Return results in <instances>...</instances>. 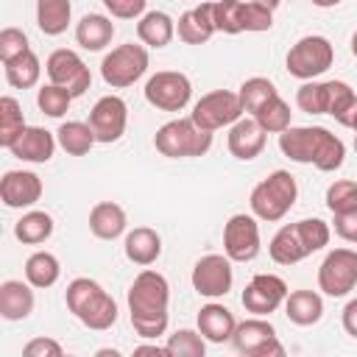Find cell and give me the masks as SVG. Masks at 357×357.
I'll return each mask as SVG.
<instances>
[{
    "label": "cell",
    "instance_id": "17",
    "mask_svg": "<svg viewBox=\"0 0 357 357\" xmlns=\"http://www.w3.org/2000/svg\"><path fill=\"white\" fill-rule=\"evenodd\" d=\"M287 293H290V290H287V284H284L282 276H273V273H257V276L245 284L240 301H243L245 312H251V315H262V318H265V315L276 312V310L284 304Z\"/></svg>",
    "mask_w": 357,
    "mask_h": 357
},
{
    "label": "cell",
    "instance_id": "14",
    "mask_svg": "<svg viewBox=\"0 0 357 357\" xmlns=\"http://www.w3.org/2000/svg\"><path fill=\"white\" fill-rule=\"evenodd\" d=\"M45 70H47L50 84H59V86L70 89L73 98H81L92 84V73L84 64V59L75 50H67V47L53 50L45 61Z\"/></svg>",
    "mask_w": 357,
    "mask_h": 357
},
{
    "label": "cell",
    "instance_id": "15",
    "mask_svg": "<svg viewBox=\"0 0 357 357\" xmlns=\"http://www.w3.org/2000/svg\"><path fill=\"white\" fill-rule=\"evenodd\" d=\"M223 254L231 262H251L259 254L257 215H231L223 226Z\"/></svg>",
    "mask_w": 357,
    "mask_h": 357
},
{
    "label": "cell",
    "instance_id": "22",
    "mask_svg": "<svg viewBox=\"0 0 357 357\" xmlns=\"http://www.w3.org/2000/svg\"><path fill=\"white\" fill-rule=\"evenodd\" d=\"M265 128L254 120V117H240L231 128H229V151L234 159L240 162H251L262 153L265 148Z\"/></svg>",
    "mask_w": 357,
    "mask_h": 357
},
{
    "label": "cell",
    "instance_id": "11",
    "mask_svg": "<svg viewBox=\"0 0 357 357\" xmlns=\"http://www.w3.org/2000/svg\"><path fill=\"white\" fill-rule=\"evenodd\" d=\"M231 343L245 357H282L284 354V346L279 343L273 324L265 321L262 315H254V318H245L243 324H237Z\"/></svg>",
    "mask_w": 357,
    "mask_h": 357
},
{
    "label": "cell",
    "instance_id": "32",
    "mask_svg": "<svg viewBox=\"0 0 357 357\" xmlns=\"http://www.w3.org/2000/svg\"><path fill=\"white\" fill-rule=\"evenodd\" d=\"M50 234H53V218L42 209H31L14 223V237L25 245H39Z\"/></svg>",
    "mask_w": 357,
    "mask_h": 357
},
{
    "label": "cell",
    "instance_id": "26",
    "mask_svg": "<svg viewBox=\"0 0 357 357\" xmlns=\"http://www.w3.org/2000/svg\"><path fill=\"white\" fill-rule=\"evenodd\" d=\"M123 248H126V257H128L134 265L148 268V265H153V262L159 259V254H162V237H159L153 229H148V226H137V229H131V231L126 234Z\"/></svg>",
    "mask_w": 357,
    "mask_h": 357
},
{
    "label": "cell",
    "instance_id": "33",
    "mask_svg": "<svg viewBox=\"0 0 357 357\" xmlns=\"http://www.w3.org/2000/svg\"><path fill=\"white\" fill-rule=\"evenodd\" d=\"M59 273H61V265H59L56 254H50V251H33L25 259V279L39 290L53 287L59 282Z\"/></svg>",
    "mask_w": 357,
    "mask_h": 357
},
{
    "label": "cell",
    "instance_id": "44",
    "mask_svg": "<svg viewBox=\"0 0 357 357\" xmlns=\"http://www.w3.org/2000/svg\"><path fill=\"white\" fill-rule=\"evenodd\" d=\"M332 229H335V234H337L340 240H346V243H357V209L335 212Z\"/></svg>",
    "mask_w": 357,
    "mask_h": 357
},
{
    "label": "cell",
    "instance_id": "25",
    "mask_svg": "<svg viewBox=\"0 0 357 357\" xmlns=\"http://www.w3.org/2000/svg\"><path fill=\"white\" fill-rule=\"evenodd\" d=\"M128 220H126V212L120 204L114 201H100L92 206L89 212V231L98 237V240H117L123 231H126Z\"/></svg>",
    "mask_w": 357,
    "mask_h": 357
},
{
    "label": "cell",
    "instance_id": "45",
    "mask_svg": "<svg viewBox=\"0 0 357 357\" xmlns=\"http://www.w3.org/2000/svg\"><path fill=\"white\" fill-rule=\"evenodd\" d=\"M25 357H61V346L53 337H33L22 349Z\"/></svg>",
    "mask_w": 357,
    "mask_h": 357
},
{
    "label": "cell",
    "instance_id": "36",
    "mask_svg": "<svg viewBox=\"0 0 357 357\" xmlns=\"http://www.w3.org/2000/svg\"><path fill=\"white\" fill-rule=\"evenodd\" d=\"M251 117H254L268 134H282L284 128H290V106H287V100H282L279 95H273L268 103H262Z\"/></svg>",
    "mask_w": 357,
    "mask_h": 357
},
{
    "label": "cell",
    "instance_id": "28",
    "mask_svg": "<svg viewBox=\"0 0 357 357\" xmlns=\"http://www.w3.org/2000/svg\"><path fill=\"white\" fill-rule=\"evenodd\" d=\"M114 36V22L106 14H84L75 25V42L84 50H103Z\"/></svg>",
    "mask_w": 357,
    "mask_h": 357
},
{
    "label": "cell",
    "instance_id": "52",
    "mask_svg": "<svg viewBox=\"0 0 357 357\" xmlns=\"http://www.w3.org/2000/svg\"><path fill=\"white\" fill-rule=\"evenodd\" d=\"M354 151H357V137H354Z\"/></svg>",
    "mask_w": 357,
    "mask_h": 357
},
{
    "label": "cell",
    "instance_id": "46",
    "mask_svg": "<svg viewBox=\"0 0 357 357\" xmlns=\"http://www.w3.org/2000/svg\"><path fill=\"white\" fill-rule=\"evenodd\" d=\"M340 321H343V329H346V335L357 337V298H351V301L343 307V315H340Z\"/></svg>",
    "mask_w": 357,
    "mask_h": 357
},
{
    "label": "cell",
    "instance_id": "6",
    "mask_svg": "<svg viewBox=\"0 0 357 357\" xmlns=\"http://www.w3.org/2000/svg\"><path fill=\"white\" fill-rule=\"evenodd\" d=\"M298 198V187H296V178L287 173V170H273L271 176H265L254 190H251V212L259 218V220H282L293 204Z\"/></svg>",
    "mask_w": 357,
    "mask_h": 357
},
{
    "label": "cell",
    "instance_id": "29",
    "mask_svg": "<svg viewBox=\"0 0 357 357\" xmlns=\"http://www.w3.org/2000/svg\"><path fill=\"white\" fill-rule=\"evenodd\" d=\"M137 36H139V42L148 45V47H165V45H170V39L176 36V22H173V17L165 14V11H148V14H142L139 22H137Z\"/></svg>",
    "mask_w": 357,
    "mask_h": 357
},
{
    "label": "cell",
    "instance_id": "5",
    "mask_svg": "<svg viewBox=\"0 0 357 357\" xmlns=\"http://www.w3.org/2000/svg\"><path fill=\"white\" fill-rule=\"evenodd\" d=\"M329 226L321 220V218H304L298 223H290V226H282L271 245H268V254L276 265H296L301 259H307L310 254L321 251L326 243H329Z\"/></svg>",
    "mask_w": 357,
    "mask_h": 357
},
{
    "label": "cell",
    "instance_id": "23",
    "mask_svg": "<svg viewBox=\"0 0 357 357\" xmlns=\"http://www.w3.org/2000/svg\"><path fill=\"white\" fill-rule=\"evenodd\" d=\"M33 284L25 279H8L0 284V315L6 321H22L33 312Z\"/></svg>",
    "mask_w": 357,
    "mask_h": 357
},
{
    "label": "cell",
    "instance_id": "19",
    "mask_svg": "<svg viewBox=\"0 0 357 357\" xmlns=\"http://www.w3.org/2000/svg\"><path fill=\"white\" fill-rule=\"evenodd\" d=\"M0 198L8 209L33 206L42 198V178L33 170H6L0 178Z\"/></svg>",
    "mask_w": 357,
    "mask_h": 357
},
{
    "label": "cell",
    "instance_id": "35",
    "mask_svg": "<svg viewBox=\"0 0 357 357\" xmlns=\"http://www.w3.org/2000/svg\"><path fill=\"white\" fill-rule=\"evenodd\" d=\"M25 117H22V106L14 98H0V145L11 148L14 139L25 131Z\"/></svg>",
    "mask_w": 357,
    "mask_h": 357
},
{
    "label": "cell",
    "instance_id": "9",
    "mask_svg": "<svg viewBox=\"0 0 357 357\" xmlns=\"http://www.w3.org/2000/svg\"><path fill=\"white\" fill-rule=\"evenodd\" d=\"M148 70V50L142 45L126 42L114 50H109L100 61V75L112 89H123L131 86L134 81H139Z\"/></svg>",
    "mask_w": 357,
    "mask_h": 357
},
{
    "label": "cell",
    "instance_id": "49",
    "mask_svg": "<svg viewBox=\"0 0 357 357\" xmlns=\"http://www.w3.org/2000/svg\"><path fill=\"white\" fill-rule=\"evenodd\" d=\"M254 3H259V6H265V8H271V11H273V8H276L282 0H254Z\"/></svg>",
    "mask_w": 357,
    "mask_h": 357
},
{
    "label": "cell",
    "instance_id": "39",
    "mask_svg": "<svg viewBox=\"0 0 357 357\" xmlns=\"http://www.w3.org/2000/svg\"><path fill=\"white\" fill-rule=\"evenodd\" d=\"M70 103H73L70 89H64V86H59V84H47V86H42V89L36 92V106H39L42 114H47V117H61V114L70 109Z\"/></svg>",
    "mask_w": 357,
    "mask_h": 357
},
{
    "label": "cell",
    "instance_id": "18",
    "mask_svg": "<svg viewBox=\"0 0 357 357\" xmlns=\"http://www.w3.org/2000/svg\"><path fill=\"white\" fill-rule=\"evenodd\" d=\"M126 123H128V106L117 95H103L89 112V126L95 131V139L103 145L117 142L126 134Z\"/></svg>",
    "mask_w": 357,
    "mask_h": 357
},
{
    "label": "cell",
    "instance_id": "34",
    "mask_svg": "<svg viewBox=\"0 0 357 357\" xmlns=\"http://www.w3.org/2000/svg\"><path fill=\"white\" fill-rule=\"evenodd\" d=\"M3 67H6V81L14 89H31V86H36V81L42 75V61H39V56L33 50L17 56L14 61H8Z\"/></svg>",
    "mask_w": 357,
    "mask_h": 357
},
{
    "label": "cell",
    "instance_id": "8",
    "mask_svg": "<svg viewBox=\"0 0 357 357\" xmlns=\"http://www.w3.org/2000/svg\"><path fill=\"white\" fill-rule=\"evenodd\" d=\"M335 61V47L326 36H301L290 50H287V73L293 78H301V81H312L318 75H324Z\"/></svg>",
    "mask_w": 357,
    "mask_h": 357
},
{
    "label": "cell",
    "instance_id": "16",
    "mask_svg": "<svg viewBox=\"0 0 357 357\" xmlns=\"http://www.w3.org/2000/svg\"><path fill=\"white\" fill-rule=\"evenodd\" d=\"M192 287L204 298H220L231 290L234 273H231V259L226 254H206L195 262L192 268Z\"/></svg>",
    "mask_w": 357,
    "mask_h": 357
},
{
    "label": "cell",
    "instance_id": "27",
    "mask_svg": "<svg viewBox=\"0 0 357 357\" xmlns=\"http://www.w3.org/2000/svg\"><path fill=\"white\" fill-rule=\"evenodd\" d=\"M284 315L296 326H312L324 315V298L315 290H293L284 298Z\"/></svg>",
    "mask_w": 357,
    "mask_h": 357
},
{
    "label": "cell",
    "instance_id": "20",
    "mask_svg": "<svg viewBox=\"0 0 357 357\" xmlns=\"http://www.w3.org/2000/svg\"><path fill=\"white\" fill-rule=\"evenodd\" d=\"M56 145H59V139H56L47 128L28 126V128L14 139V145H11L8 151H11V156H17V159H22V162L45 165V162H50V159H53Z\"/></svg>",
    "mask_w": 357,
    "mask_h": 357
},
{
    "label": "cell",
    "instance_id": "48",
    "mask_svg": "<svg viewBox=\"0 0 357 357\" xmlns=\"http://www.w3.org/2000/svg\"><path fill=\"white\" fill-rule=\"evenodd\" d=\"M340 0H312V6H318V8H335Z\"/></svg>",
    "mask_w": 357,
    "mask_h": 357
},
{
    "label": "cell",
    "instance_id": "31",
    "mask_svg": "<svg viewBox=\"0 0 357 357\" xmlns=\"http://www.w3.org/2000/svg\"><path fill=\"white\" fill-rule=\"evenodd\" d=\"M56 139H59V145H61L70 156H84V153H89L92 145L98 142L92 126H89V123H81V120H67V123H61L59 131H56Z\"/></svg>",
    "mask_w": 357,
    "mask_h": 357
},
{
    "label": "cell",
    "instance_id": "2",
    "mask_svg": "<svg viewBox=\"0 0 357 357\" xmlns=\"http://www.w3.org/2000/svg\"><path fill=\"white\" fill-rule=\"evenodd\" d=\"M279 148L287 159L298 165H315L324 173H332L346 159V145L324 126H290L279 134Z\"/></svg>",
    "mask_w": 357,
    "mask_h": 357
},
{
    "label": "cell",
    "instance_id": "10",
    "mask_svg": "<svg viewBox=\"0 0 357 357\" xmlns=\"http://www.w3.org/2000/svg\"><path fill=\"white\" fill-rule=\"evenodd\" d=\"M243 100L237 92H229V89H215V92H206L190 112L192 123L206 128V131H218L223 126H234L240 117H243Z\"/></svg>",
    "mask_w": 357,
    "mask_h": 357
},
{
    "label": "cell",
    "instance_id": "24",
    "mask_svg": "<svg viewBox=\"0 0 357 357\" xmlns=\"http://www.w3.org/2000/svg\"><path fill=\"white\" fill-rule=\"evenodd\" d=\"M234 326H237V321H234L231 310L223 307V304H215L212 301V304H204L201 312H198V332L209 343H226V340H231Z\"/></svg>",
    "mask_w": 357,
    "mask_h": 357
},
{
    "label": "cell",
    "instance_id": "51",
    "mask_svg": "<svg viewBox=\"0 0 357 357\" xmlns=\"http://www.w3.org/2000/svg\"><path fill=\"white\" fill-rule=\"evenodd\" d=\"M351 131H354V137H357V114H354V120H351Z\"/></svg>",
    "mask_w": 357,
    "mask_h": 357
},
{
    "label": "cell",
    "instance_id": "13",
    "mask_svg": "<svg viewBox=\"0 0 357 357\" xmlns=\"http://www.w3.org/2000/svg\"><path fill=\"white\" fill-rule=\"evenodd\" d=\"M192 98V84L178 70H162L148 78L145 100L162 112H181Z\"/></svg>",
    "mask_w": 357,
    "mask_h": 357
},
{
    "label": "cell",
    "instance_id": "50",
    "mask_svg": "<svg viewBox=\"0 0 357 357\" xmlns=\"http://www.w3.org/2000/svg\"><path fill=\"white\" fill-rule=\"evenodd\" d=\"M351 53H354V59H357V31L351 33Z\"/></svg>",
    "mask_w": 357,
    "mask_h": 357
},
{
    "label": "cell",
    "instance_id": "1",
    "mask_svg": "<svg viewBox=\"0 0 357 357\" xmlns=\"http://www.w3.org/2000/svg\"><path fill=\"white\" fill-rule=\"evenodd\" d=\"M167 304L170 284L159 271H142L128 287V315L139 337L156 340L167 329Z\"/></svg>",
    "mask_w": 357,
    "mask_h": 357
},
{
    "label": "cell",
    "instance_id": "4",
    "mask_svg": "<svg viewBox=\"0 0 357 357\" xmlns=\"http://www.w3.org/2000/svg\"><path fill=\"white\" fill-rule=\"evenodd\" d=\"M296 106L307 114H332L351 128L357 114V92L346 81H304L296 92Z\"/></svg>",
    "mask_w": 357,
    "mask_h": 357
},
{
    "label": "cell",
    "instance_id": "37",
    "mask_svg": "<svg viewBox=\"0 0 357 357\" xmlns=\"http://www.w3.org/2000/svg\"><path fill=\"white\" fill-rule=\"evenodd\" d=\"M240 100H243V109L245 112H257L262 103H268L273 95H279L276 92V86H273V81L271 78H262V75H254V78H245L243 81V86H240Z\"/></svg>",
    "mask_w": 357,
    "mask_h": 357
},
{
    "label": "cell",
    "instance_id": "42",
    "mask_svg": "<svg viewBox=\"0 0 357 357\" xmlns=\"http://www.w3.org/2000/svg\"><path fill=\"white\" fill-rule=\"evenodd\" d=\"M28 50H31V45H28L25 31H20V28H3L0 31V61L3 64L14 61L17 56H22Z\"/></svg>",
    "mask_w": 357,
    "mask_h": 357
},
{
    "label": "cell",
    "instance_id": "41",
    "mask_svg": "<svg viewBox=\"0 0 357 357\" xmlns=\"http://www.w3.org/2000/svg\"><path fill=\"white\" fill-rule=\"evenodd\" d=\"M243 6H245V0H218L215 3V28L223 33H243Z\"/></svg>",
    "mask_w": 357,
    "mask_h": 357
},
{
    "label": "cell",
    "instance_id": "40",
    "mask_svg": "<svg viewBox=\"0 0 357 357\" xmlns=\"http://www.w3.org/2000/svg\"><path fill=\"white\" fill-rule=\"evenodd\" d=\"M326 206L329 212H349L357 209V181L351 178H337L326 187Z\"/></svg>",
    "mask_w": 357,
    "mask_h": 357
},
{
    "label": "cell",
    "instance_id": "12",
    "mask_svg": "<svg viewBox=\"0 0 357 357\" xmlns=\"http://www.w3.org/2000/svg\"><path fill=\"white\" fill-rule=\"evenodd\" d=\"M318 287L332 298L349 296L357 287V251L351 248L329 251L318 268Z\"/></svg>",
    "mask_w": 357,
    "mask_h": 357
},
{
    "label": "cell",
    "instance_id": "38",
    "mask_svg": "<svg viewBox=\"0 0 357 357\" xmlns=\"http://www.w3.org/2000/svg\"><path fill=\"white\" fill-rule=\"evenodd\" d=\"M167 351H170V357H204L206 337L192 329H178V332L167 335Z\"/></svg>",
    "mask_w": 357,
    "mask_h": 357
},
{
    "label": "cell",
    "instance_id": "43",
    "mask_svg": "<svg viewBox=\"0 0 357 357\" xmlns=\"http://www.w3.org/2000/svg\"><path fill=\"white\" fill-rule=\"evenodd\" d=\"M103 6L117 20H137V17H142L148 0H103Z\"/></svg>",
    "mask_w": 357,
    "mask_h": 357
},
{
    "label": "cell",
    "instance_id": "3",
    "mask_svg": "<svg viewBox=\"0 0 357 357\" xmlns=\"http://www.w3.org/2000/svg\"><path fill=\"white\" fill-rule=\"evenodd\" d=\"M67 310L95 332H106L117 324V301L89 276H78L64 290Z\"/></svg>",
    "mask_w": 357,
    "mask_h": 357
},
{
    "label": "cell",
    "instance_id": "7",
    "mask_svg": "<svg viewBox=\"0 0 357 357\" xmlns=\"http://www.w3.org/2000/svg\"><path fill=\"white\" fill-rule=\"evenodd\" d=\"M153 145L167 159H187V156H204L212 148V131L192 123V117H178L165 123L153 134Z\"/></svg>",
    "mask_w": 357,
    "mask_h": 357
},
{
    "label": "cell",
    "instance_id": "30",
    "mask_svg": "<svg viewBox=\"0 0 357 357\" xmlns=\"http://www.w3.org/2000/svg\"><path fill=\"white\" fill-rule=\"evenodd\" d=\"M73 17L70 0H36V25L45 36H59L67 31Z\"/></svg>",
    "mask_w": 357,
    "mask_h": 357
},
{
    "label": "cell",
    "instance_id": "47",
    "mask_svg": "<svg viewBox=\"0 0 357 357\" xmlns=\"http://www.w3.org/2000/svg\"><path fill=\"white\" fill-rule=\"evenodd\" d=\"M134 354H156V357H170L167 346H137Z\"/></svg>",
    "mask_w": 357,
    "mask_h": 357
},
{
    "label": "cell",
    "instance_id": "21",
    "mask_svg": "<svg viewBox=\"0 0 357 357\" xmlns=\"http://www.w3.org/2000/svg\"><path fill=\"white\" fill-rule=\"evenodd\" d=\"M215 3H201L195 8H187L178 22H176V33L184 45H204L212 39L215 33Z\"/></svg>",
    "mask_w": 357,
    "mask_h": 357
}]
</instances>
